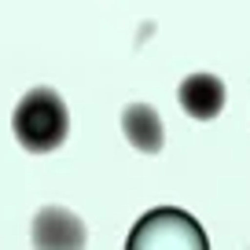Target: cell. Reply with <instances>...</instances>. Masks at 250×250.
<instances>
[{
  "label": "cell",
  "mask_w": 250,
  "mask_h": 250,
  "mask_svg": "<svg viewBox=\"0 0 250 250\" xmlns=\"http://www.w3.org/2000/svg\"><path fill=\"white\" fill-rule=\"evenodd\" d=\"M70 133V114H66V103L55 88L37 85L19 100L15 107V136L26 151L33 155H48L55 151Z\"/></svg>",
  "instance_id": "obj_1"
},
{
  "label": "cell",
  "mask_w": 250,
  "mask_h": 250,
  "mask_svg": "<svg viewBox=\"0 0 250 250\" xmlns=\"http://www.w3.org/2000/svg\"><path fill=\"white\" fill-rule=\"evenodd\" d=\"M125 250H210V243L191 213L158 206L133 225Z\"/></svg>",
  "instance_id": "obj_2"
},
{
  "label": "cell",
  "mask_w": 250,
  "mask_h": 250,
  "mask_svg": "<svg viewBox=\"0 0 250 250\" xmlns=\"http://www.w3.org/2000/svg\"><path fill=\"white\" fill-rule=\"evenodd\" d=\"M33 250H85V221L62 206H41L33 213Z\"/></svg>",
  "instance_id": "obj_3"
},
{
  "label": "cell",
  "mask_w": 250,
  "mask_h": 250,
  "mask_svg": "<svg viewBox=\"0 0 250 250\" xmlns=\"http://www.w3.org/2000/svg\"><path fill=\"white\" fill-rule=\"evenodd\" d=\"M177 100L191 118L210 122V118H217L221 107H225V81H221L217 74H188V78L180 81Z\"/></svg>",
  "instance_id": "obj_4"
},
{
  "label": "cell",
  "mask_w": 250,
  "mask_h": 250,
  "mask_svg": "<svg viewBox=\"0 0 250 250\" xmlns=\"http://www.w3.org/2000/svg\"><path fill=\"white\" fill-rule=\"evenodd\" d=\"M122 133L129 136L136 151L144 155H158L166 144V129H162V118L151 103H129L122 110Z\"/></svg>",
  "instance_id": "obj_5"
}]
</instances>
